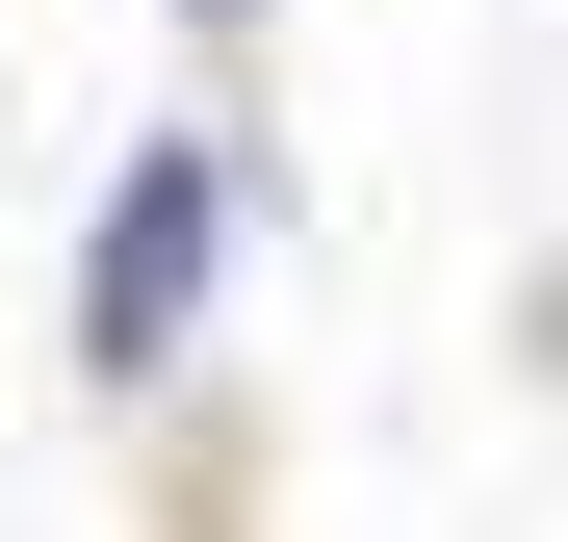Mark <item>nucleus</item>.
Here are the masks:
<instances>
[{
  "mask_svg": "<svg viewBox=\"0 0 568 542\" xmlns=\"http://www.w3.org/2000/svg\"><path fill=\"white\" fill-rule=\"evenodd\" d=\"M207 207H233L207 155H130V207H104V361H155V336H181V285H207Z\"/></svg>",
  "mask_w": 568,
  "mask_h": 542,
  "instance_id": "f257e3e1",
  "label": "nucleus"
}]
</instances>
